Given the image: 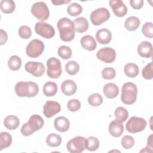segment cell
Returning a JSON list of instances; mask_svg holds the SVG:
<instances>
[{"label":"cell","mask_w":153,"mask_h":153,"mask_svg":"<svg viewBox=\"0 0 153 153\" xmlns=\"http://www.w3.org/2000/svg\"><path fill=\"white\" fill-rule=\"evenodd\" d=\"M4 124L8 130H15L19 127L20 121L18 117L15 115H8L4 119Z\"/></svg>","instance_id":"cell-24"},{"label":"cell","mask_w":153,"mask_h":153,"mask_svg":"<svg viewBox=\"0 0 153 153\" xmlns=\"http://www.w3.org/2000/svg\"><path fill=\"white\" fill-rule=\"evenodd\" d=\"M114 115L116 120L121 123H123L127 119L128 117V112L126 108L120 106L117 108L115 110Z\"/></svg>","instance_id":"cell-32"},{"label":"cell","mask_w":153,"mask_h":153,"mask_svg":"<svg viewBox=\"0 0 153 153\" xmlns=\"http://www.w3.org/2000/svg\"><path fill=\"white\" fill-rule=\"evenodd\" d=\"M42 90L45 96L50 97L54 96L57 93L58 88L56 83L52 81H48L44 85Z\"/></svg>","instance_id":"cell-27"},{"label":"cell","mask_w":153,"mask_h":153,"mask_svg":"<svg viewBox=\"0 0 153 153\" xmlns=\"http://www.w3.org/2000/svg\"><path fill=\"white\" fill-rule=\"evenodd\" d=\"M108 129L111 136L118 137L122 135L124 131V126L122 123L117 120H114L110 123Z\"/></svg>","instance_id":"cell-19"},{"label":"cell","mask_w":153,"mask_h":153,"mask_svg":"<svg viewBox=\"0 0 153 153\" xmlns=\"http://www.w3.org/2000/svg\"><path fill=\"white\" fill-rule=\"evenodd\" d=\"M143 0H130V4L131 7L135 10L140 9L143 5Z\"/></svg>","instance_id":"cell-44"},{"label":"cell","mask_w":153,"mask_h":153,"mask_svg":"<svg viewBox=\"0 0 153 153\" xmlns=\"http://www.w3.org/2000/svg\"><path fill=\"white\" fill-rule=\"evenodd\" d=\"M35 31L38 35L46 39L51 38L55 35L53 27L44 22H37L35 26Z\"/></svg>","instance_id":"cell-11"},{"label":"cell","mask_w":153,"mask_h":153,"mask_svg":"<svg viewBox=\"0 0 153 153\" xmlns=\"http://www.w3.org/2000/svg\"><path fill=\"white\" fill-rule=\"evenodd\" d=\"M75 29L76 32L84 33L88 29V22L85 17H79L74 21Z\"/></svg>","instance_id":"cell-23"},{"label":"cell","mask_w":153,"mask_h":153,"mask_svg":"<svg viewBox=\"0 0 153 153\" xmlns=\"http://www.w3.org/2000/svg\"><path fill=\"white\" fill-rule=\"evenodd\" d=\"M113 13L119 17H122L126 15L127 7L121 0H111L109 2Z\"/></svg>","instance_id":"cell-15"},{"label":"cell","mask_w":153,"mask_h":153,"mask_svg":"<svg viewBox=\"0 0 153 153\" xmlns=\"http://www.w3.org/2000/svg\"><path fill=\"white\" fill-rule=\"evenodd\" d=\"M61 109L60 105L56 101H47L43 107V114L48 118L58 114Z\"/></svg>","instance_id":"cell-14"},{"label":"cell","mask_w":153,"mask_h":153,"mask_svg":"<svg viewBox=\"0 0 153 153\" xmlns=\"http://www.w3.org/2000/svg\"><path fill=\"white\" fill-rule=\"evenodd\" d=\"M70 2H71L70 0H68V1H66V0H52L51 1V3L53 4L54 5H63L64 4H68Z\"/></svg>","instance_id":"cell-46"},{"label":"cell","mask_w":153,"mask_h":153,"mask_svg":"<svg viewBox=\"0 0 153 153\" xmlns=\"http://www.w3.org/2000/svg\"><path fill=\"white\" fill-rule=\"evenodd\" d=\"M104 95L109 99H114L116 97L119 93L118 86L112 82L106 84L103 88Z\"/></svg>","instance_id":"cell-22"},{"label":"cell","mask_w":153,"mask_h":153,"mask_svg":"<svg viewBox=\"0 0 153 153\" xmlns=\"http://www.w3.org/2000/svg\"><path fill=\"white\" fill-rule=\"evenodd\" d=\"M57 27L59 31L60 39L65 42L72 41L75 35V25L73 21L68 18L60 19L57 23Z\"/></svg>","instance_id":"cell-1"},{"label":"cell","mask_w":153,"mask_h":153,"mask_svg":"<svg viewBox=\"0 0 153 153\" xmlns=\"http://www.w3.org/2000/svg\"><path fill=\"white\" fill-rule=\"evenodd\" d=\"M142 32L143 35L148 38H152L153 37V25L151 22L145 23L142 28Z\"/></svg>","instance_id":"cell-39"},{"label":"cell","mask_w":153,"mask_h":153,"mask_svg":"<svg viewBox=\"0 0 153 153\" xmlns=\"http://www.w3.org/2000/svg\"><path fill=\"white\" fill-rule=\"evenodd\" d=\"M67 107L70 111L76 112L80 109L81 102L78 99H71L68 101L67 103Z\"/></svg>","instance_id":"cell-43"},{"label":"cell","mask_w":153,"mask_h":153,"mask_svg":"<svg viewBox=\"0 0 153 153\" xmlns=\"http://www.w3.org/2000/svg\"><path fill=\"white\" fill-rule=\"evenodd\" d=\"M47 144L51 147H57L62 143V137L56 133H50L46 138Z\"/></svg>","instance_id":"cell-29"},{"label":"cell","mask_w":153,"mask_h":153,"mask_svg":"<svg viewBox=\"0 0 153 153\" xmlns=\"http://www.w3.org/2000/svg\"><path fill=\"white\" fill-rule=\"evenodd\" d=\"M99 146V139L94 136H90L87 139L85 149L90 151H94L98 149Z\"/></svg>","instance_id":"cell-35"},{"label":"cell","mask_w":153,"mask_h":153,"mask_svg":"<svg viewBox=\"0 0 153 153\" xmlns=\"http://www.w3.org/2000/svg\"><path fill=\"white\" fill-rule=\"evenodd\" d=\"M1 39H0V45H2L6 43L7 39H8V35L5 31H4L2 29H1Z\"/></svg>","instance_id":"cell-45"},{"label":"cell","mask_w":153,"mask_h":153,"mask_svg":"<svg viewBox=\"0 0 153 153\" xmlns=\"http://www.w3.org/2000/svg\"><path fill=\"white\" fill-rule=\"evenodd\" d=\"M1 10L5 14L13 13L16 8L15 2L12 0H2L0 3Z\"/></svg>","instance_id":"cell-28"},{"label":"cell","mask_w":153,"mask_h":153,"mask_svg":"<svg viewBox=\"0 0 153 153\" xmlns=\"http://www.w3.org/2000/svg\"><path fill=\"white\" fill-rule=\"evenodd\" d=\"M22 65L21 59L16 55L11 56L8 60V66L11 71H17L19 70Z\"/></svg>","instance_id":"cell-31"},{"label":"cell","mask_w":153,"mask_h":153,"mask_svg":"<svg viewBox=\"0 0 153 153\" xmlns=\"http://www.w3.org/2000/svg\"><path fill=\"white\" fill-rule=\"evenodd\" d=\"M137 53L142 57L149 58L152 54V45L148 41H142L137 47Z\"/></svg>","instance_id":"cell-16"},{"label":"cell","mask_w":153,"mask_h":153,"mask_svg":"<svg viewBox=\"0 0 153 153\" xmlns=\"http://www.w3.org/2000/svg\"><path fill=\"white\" fill-rule=\"evenodd\" d=\"M146 126V121L144 118L131 117L126 124L127 131L131 133H138L143 131Z\"/></svg>","instance_id":"cell-7"},{"label":"cell","mask_w":153,"mask_h":153,"mask_svg":"<svg viewBox=\"0 0 153 153\" xmlns=\"http://www.w3.org/2000/svg\"><path fill=\"white\" fill-rule=\"evenodd\" d=\"M47 74L51 78H57L62 74L61 62L56 57H51L47 60Z\"/></svg>","instance_id":"cell-9"},{"label":"cell","mask_w":153,"mask_h":153,"mask_svg":"<svg viewBox=\"0 0 153 153\" xmlns=\"http://www.w3.org/2000/svg\"><path fill=\"white\" fill-rule=\"evenodd\" d=\"M149 149L152 150V134H151L148 138L147 140V146Z\"/></svg>","instance_id":"cell-47"},{"label":"cell","mask_w":153,"mask_h":153,"mask_svg":"<svg viewBox=\"0 0 153 153\" xmlns=\"http://www.w3.org/2000/svg\"><path fill=\"white\" fill-rule=\"evenodd\" d=\"M44 47V44L42 41L34 39L27 44L26 48V53L29 57L36 58L43 53Z\"/></svg>","instance_id":"cell-10"},{"label":"cell","mask_w":153,"mask_h":153,"mask_svg":"<svg viewBox=\"0 0 153 153\" xmlns=\"http://www.w3.org/2000/svg\"><path fill=\"white\" fill-rule=\"evenodd\" d=\"M134 140L131 136L126 135L121 139V145L124 149H130L134 146Z\"/></svg>","instance_id":"cell-41"},{"label":"cell","mask_w":153,"mask_h":153,"mask_svg":"<svg viewBox=\"0 0 153 153\" xmlns=\"http://www.w3.org/2000/svg\"><path fill=\"white\" fill-rule=\"evenodd\" d=\"M12 143V137L7 132H1L0 133V150L9 147Z\"/></svg>","instance_id":"cell-30"},{"label":"cell","mask_w":153,"mask_h":153,"mask_svg":"<svg viewBox=\"0 0 153 153\" xmlns=\"http://www.w3.org/2000/svg\"><path fill=\"white\" fill-rule=\"evenodd\" d=\"M137 88L135 84L127 82L124 83L121 88V100L126 105H132L136 101Z\"/></svg>","instance_id":"cell-4"},{"label":"cell","mask_w":153,"mask_h":153,"mask_svg":"<svg viewBox=\"0 0 153 153\" xmlns=\"http://www.w3.org/2000/svg\"><path fill=\"white\" fill-rule=\"evenodd\" d=\"M44 121L39 115H33L29 121L25 123L21 128V133L25 136L32 134L35 131L40 130L44 126Z\"/></svg>","instance_id":"cell-3"},{"label":"cell","mask_w":153,"mask_h":153,"mask_svg":"<svg viewBox=\"0 0 153 153\" xmlns=\"http://www.w3.org/2000/svg\"><path fill=\"white\" fill-rule=\"evenodd\" d=\"M76 90L77 85L73 80H65L61 84V90L62 93L66 96H69L73 95L75 93Z\"/></svg>","instance_id":"cell-17"},{"label":"cell","mask_w":153,"mask_h":153,"mask_svg":"<svg viewBox=\"0 0 153 153\" xmlns=\"http://www.w3.org/2000/svg\"><path fill=\"white\" fill-rule=\"evenodd\" d=\"M102 75L103 79H112L116 75V71L112 68H105L102 71Z\"/></svg>","instance_id":"cell-42"},{"label":"cell","mask_w":153,"mask_h":153,"mask_svg":"<svg viewBox=\"0 0 153 153\" xmlns=\"http://www.w3.org/2000/svg\"><path fill=\"white\" fill-rule=\"evenodd\" d=\"M32 14L38 20L44 22L47 20L50 16V11L46 4L39 1L34 3L31 8Z\"/></svg>","instance_id":"cell-5"},{"label":"cell","mask_w":153,"mask_h":153,"mask_svg":"<svg viewBox=\"0 0 153 153\" xmlns=\"http://www.w3.org/2000/svg\"><path fill=\"white\" fill-rule=\"evenodd\" d=\"M14 90L19 97H33L38 94L39 87L36 83L32 81H20L16 84Z\"/></svg>","instance_id":"cell-2"},{"label":"cell","mask_w":153,"mask_h":153,"mask_svg":"<svg viewBox=\"0 0 153 153\" xmlns=\"http://www.w3.org/2000/svg\"><path fill=\"white\" fill-rule=\"evenodd\" d=\"M88 103L92 106H98L103 102V97L99 93H93L88 98Z\"/></svg>","instance_id":"cell-36"},{"label":"cell","mask_w":153,"mask_h":153,"mask_svg":"<svg viewBox=\"0 0 153 153\" xmlns=\"http://www.w3.org/2000/svg\"><path fill=\"white\" fill-rule=\"evenodd\" d=\"M81 47L87 51H93L97 47V42L95 39L91 35H85L80 40Z\"/></svg>","instance_id":"cell-20"},{"label":"cell","mask_w":153,"mask_h":153,"mask_svg":"<svg viewBox=\"0 0 153 153\" xmlns=\"http://www.w3.org/2000/svg\"><path fill=\"white\" fill-rule=\"evenodd\" d=\"M96 38L99 43L101 44H107L112 39V33L107 29L102 28L97 30L96 34Z\"/></svg>","instance_id":"cell-18"},{"label":"cell","mask_w":153,"mask_h":153,"mask_svg":"<svg viewBox=\"0 0 153 153\" xmlns=\"http://www.w3.org/2000/svg\"><path fill=\"white\" fill-rule=\"evenodd\" d=\"M55 128L60 132H66L70 127V122L68 119L65 117H58L54 121Z\"/></svg>","instance_id":"cell-21"},{"label":"cell","mask_w":153,"mask_h":153,"mask_svg":"<svg viewBox=\"0 0 153 153\" xmlns=\"http://www.w3.org/2000/svg\"><path fill=\"white\" fill-rule=\"evenodd\" d=\"M125 75L130 78H134L139 74V69L137 65L133 63H128L126 64L124 68Z\"/></svg>","instance_id":"cell-26"},{"label":"cell","mask_w":153,"mask_h":153,"mask_svg":"<svg viewBox=\"0 0 153 153\" xmlns=\"http://www.w3.org/2000/svg\"><path fill=\"white\" fill-rule=\"evenodd\" d=\"M18 33L20 38L27 39L32 35V31L30 28L27 26H22L18 30Z\"/></svg>","instance_id":"cell-40"},{"label":"cell","mask_w":153,"mask_h":153,"mask_svg":"<svg viewBox=\"0 0 153 153\" xmlns=\"http://www.w3.org/2000/svg\"><path fill=\"white\" fill-rule=\"evenodd\" d=\"M87 139L82 136L75 137L68 141L66 148L71 153H81L86 148Z\"/></svg>","instance_id":"cell-8"},{"label":"cell","mask_w":153,"mask_h":153,"mask_svg":"<svg viewBox=\"0 0 153 153\" xmlns=\"http://www.w3.org/2000/svg\"><path fill=\"white\" fill-rule=\"evenodd\" d=\"M79 69V64L74 60L68 62L65 65V70L70 75H74L78 73Z\"/></svg>","instance_id":"cell-34"},{"label":"cell","mask_w":153,"mask_h":153,"mask_svg":"<svg viewBox=\"0 0 153 153\" xmlns=\"http://www.w3.org/2000/svg\"><path fill=\"white\" fill-rule=\"evenodd\" d=\"M143 78L146 79H151L153 78V64L152 62L146 65L142 71Z\"/></svg>","instance_id":"cell-38"},{"label":"cell","mask_w":153,"mask_h":153,"mask_svg":"<svg viewBox=\"0 0 153 153\" xmlns=\"http://www.w3.org/2000/svg\"><path fill=\"white\" fill-rule=\"evenodd\" d=\"M140 21L138 17L136 16H131L128 17L124 22V27L129 31L136 30L140 26Z\"/></svg>","instance_id":"cell-25"},{"label":"cell","mask_w":153,"mask_h":153,"mask_svg":"<svg viewBox=\"0 0 153 153\" xmlns=\"http://www.w3.org/2000/svg\"><path fill=\"white\" fill-rule=\"evenodd\" d=\"M82 11V7L78 3L73 2L70 4L67 8V12L71 16H77Z\"/></svg>","instance_id":"cell-33"},{"label":"cell","mask_w":153,"mask_h":153,"mask_svg":"<svg viewBox=\"0 0 153 153\" xmlns=\"http://www.w3.org/2000/svg\"><path fill=\"white\" fill-rule=\"evenodd\" d=\"M96 57L99 60L106 63H111L116 58V52L112 48L109 47H103L97 52Z\"/></svg>","instance_id":"cell-12"},{"label":"cell","mask_w":153,"mask_h":153,"mask_svg":"<svg viewBox=\"0 0 153 153\" xmlns=\"http://www.w3.org/2000/svg\"><path fill=\"white\" fill-rule=\"evenodd\" d=\"M58 55L63 59H69L72 56V50L70 47L62 45L58 48Z\"/></svg>","instance_id":"cell-37"},{"label":"cell","mask_w":153,"mask_h":153,"mask_svg":"<svg viewBox=\"0 0 153 153\" xmlns=\"http://www.w3.org/2000/svg\"><path fill=\"white\" fill-rule=\"evenodd\" d=\"M110 16L108 10L102 7L93 11L90 15V18L93 25L99 26L106 22L110 18Z\"/></svg>","instance_id":"cell-6"},{"label":"cell","mask_w":153,"mask_h":153,"mask_svg":"<svg viewBox=\"0 0 153 153\" xmlns=\"http://www.w3.org/2000/svg\"><path fill=\"white\" fill-rule=\"evenodd\" d=\"M25 70L36 77L41 76L45 72V66L38 62H28L25 65Z\"/></svg>","instance_id":"cell-13"}]
</instances>
